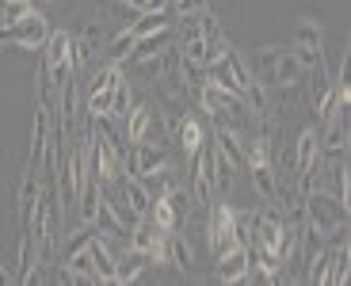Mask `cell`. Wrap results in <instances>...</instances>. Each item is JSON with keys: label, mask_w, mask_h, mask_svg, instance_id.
I'll use <instances>...</instances> for the list:
<instances>
[{"label": "cell", "mask_w": 351, "mask_h": 286, "mask_svg": "<svg viewBox=\"0 0 351 286\" xmlns=\"http://www.w3.org/2000/svg\"><path fill=\"white\" fill-rule=\"evenodd\" d=\"M168 27H172V19L165 12H141L130 31H134V38H141V35H153V31H168Z\"/></svg>", "instance_id": "obj_23"}, {"label": "cell", "mask_w": 351, "mask_h": 286, "mask_svg": "<svg viewBox=\"0 0 351 286\" xmlns=\"http://www.w3.org/2000/svg\"><path fill=\"white\" fill-rule=\"evenodd\" d=\"M214 278H218V283H248V278H252V263H248L245 244H233L229 252H221Z\"/></svg>", "instance_id": "obj_9"}, {"label": "cell", "mask_w": 351, "mask_h": 286, "mask_svg": "<svg viewBox=\"0 0 351 286\" xmlns=\"http://www.w3.org/2000/svg\"><path fill=\"white\" fill-rule=\"evenodd\" d=\"M302 202H306V229H313L317 237L332 241V237H340L348 229V202H340L336 195L317 187Z\"/></svg>", "instance_id": "obj_1"}, {"label": "cell", "mask_w": 351, "mask_h": 286, "mask_svg": "<svg viewBox=\"0 0 351 286\" xmlns=\"http://www.w3.org/2000/svg\"><path fill=\"white\" fill-rule=\"evenodd\" d=\"M252 176V187L263 202H279V172L271 168V160H263V165H252L248 168Z\"/></svg>", "instance_id": "obj_15"}, {"label": "cell", "mask_w": 351, "mask_h": 286, "mask_svg": "<svg viewBox=\"0 0 351 286\" xmlns=\"http://www.w3.org/2000/svg\"><path fill=\"white\" fill-rule=\"evenodd\" d=\"M38 176H35V165L23 168V180H19V233L31 229V214H35V202H38Z\"/></svg>", "instance_id": "obj_11"}, {"label": "cell", "mask_w": 351, "mask_h": 286, "mask_svg": "<svg viewBox=\"0 0 351 286\" xmlns=\"http://www.w3.org/2000/svg\"><path fill=\"white\" fill-rule=\"evenodd\" d=\"M317 134L321 130H313V126H306V130L298 134V145H294V176H306L309 168L317 165V156H321V141H317Z\"/></svg>", "instance_id": "obj_12"}, {"label": "cell", "mask_w": 351, "mask_h": 286, "mask_svg": "<svg viewBox=\"0 0 351 286\" xmlns=\"http://www.w3.org/2000/svg\"><path fill=\"white\" fill-rule=\"evenodd\" d=\"M206 80H214L218 88H226V92H233V95H245V88H248V80H252V77H248L241 53L226 46V50L206 65Z\"/></svg>", "instance_id": "obj_3"}, {"label": "cell", "mask_w": 351, "mask_h": 286, "mask_svg": "<svg viewBox=\"0 0 351 286\" xmlns=\"http://www.w3.org/2000/svg\"><path fill=\"white\" fill-rule=\"evenodd\" d=\"M43 61H46V69H50L53 84H62L73 73V35L69 31H50V38L43 46Z\"/></svg>", "instance_id": "obj_6"}, {"label": "cell", "mask_w": 351, "mask_h": 286, "mask_svg": "<svg viewBox=\"0 0 351 286\" xmlns=\"http://www.w3.org/2000/svg\"><path fill=\"white\" fill-rule=\"evenodd\" d=\"M134 43H138V38H134V31H130V27H123V31H119V35L111 38V46H107V53H111V61H123V58H130V53H134Z\"/></svg>", "instance_id": "obj_27"}, {"label": "cell", "mask_w": 351, "mask_h": 286, "mask_svg": "<svg viewBox=\"0 0 351 286\" xmlns=\"http://www.w3.org/2000/svg\"><path fill=\"white\" fill-rule=\"evenodd\" d=\"M214 141H218V153L226 156L233 168H245V145H248V134L237 130H226V126H214Z\"/></svg>", "instance_id": "obj_13"}, {"label": "cell", "mask_w": 351, "mask_h": 286, "mask_svg": "<svg viewBox=\"0 0 351 286\" xmlns=\"http://www.w3.org/2000/svg\"><path fill=\"white\" fill-rule=\"evenodd\" d=\"M123 69H119V61H107L104 69L92 73V84H88V111L92 119H107L111 111V95H114V84H119Z\"/></svg>", "instance_id": "obj_4"}, {"label": "cell", "mask_w": 351, "mask_h": 286, "mask_svg": "<svg viewBox=\"0 0 351 286\" xmlns=\"http://www.w3.org/2000/svg\"><path fill=\"white\" fill-rule=\"evenodd\" d=\"M92 233H96L92 226H80L77 233H73L69 241H65V248H62V252H65V260H69V256H77L80 248H88V241H92Z\"/></svg>", "instance_id": "obj_29"}, {"label": "cell", "mask_w": 351, "mask_h": 286, "mask_svg": "<svg viewBox=\"0 0 351 286\" xmlns=\"http://www.w3.org/2000/svg\"><path fill=\"white\" fill-rule=\"evenodd\" d=\"M31 8H35V0H0V23L4 27L19 23Z\"/></svg>", "instance_id": "obj_26"}, {"label": "cell", "mask_w": 351, "mask_h": 286, "mask_svg": "<svg viewBox=\"0 0 351 286\" xmlns=\"http://www.w3.org/2000/svg\"><path fill=\"white\" fill-rule=\"evenodd\" d=\"M165 165V141H130V149L123 153V172L138 176V180H145L149 172H157V168Z\"/></svg>", "instance_id": "obj_5"}, {"label": "cell", "mask_w": 351, "mask_h": 286, "mask_svg": "<svg viewBox=\"0 0 351 286\" xmlns=\"http://www.w3.org/2000/svg\"><path fill=\"white\" fill-rule=\"evenodd\" d=\"M123 126H126V141H145L149 138V126H153V111L149 107H130Z\"/></svg>", "instance_id": "obj_22"}, {"label": "cell", "mask_w": 351, "mask_h": 286, "mask_svg": "<svg viewBox=\"0 0 351 286\" xmlns=\"http://www.w3.org/2000/svg\"><path fill=\"white\" fill-rule=\"evenodd\" d=\"M123 202L134 210L138 217H145L149 214V202H153V195H149V187H145V180H138V176H123Z\"/></svg>", "instance_id": "obj_16"}, {"label": "cell", "mask_w": 351, "mask_h": 286, "mask_svg": "<svg viewBox=\"0 0 351 286\" xmlns=\"http://www.w3.org/2000/svg\"><path fill=\"white\" fill-rule=\"evenodd\" d=\"M168 8H172L176 19H184V16H195V12L206 8V0H168Z\"/></svg>", "instance_id": "obj_31"}, {"label": "cell", "mask_w": 351, "mask_h": 286, "mask_svg": "<svg viewBox=\"0 0 351 286\" xmlns=\"http://www.w3.org/2000/svg\"><path fill=\"white\" fill-rule=\"evenodd\" d=\"M8 31H12V46H16V50L38 53V50L46 46V38H50V19L38 16V12L31 8L23 19H19V23H12Z\"/></svg>", "instance_id": "obj_7"}, {"label": "cell", "mask_w": 351, "mask_h": 286, "mask_svg": "<svg viewBox=\"0 0 351 286\" xmlns=\"http://www.w3.org/2000/svg\"><path fill=\"white\" fill-rule=\"evenodd\" d=\"M168 35H172V27L168 31H153V35H141L138 43H134V53L130 58L138 61V58H149V53H160L168 46Z\"/></svg>", "instance_id": "obj_24"}, {"label": "cell", "mask_w": 351, "mask_h": 286, "mask_svg": "<svg viewBox=\"0 0 351 286\" xmlns=\"http://www.w3.org/2000/svg\"><path fill=\"white\" fill-rule=\"evenodd\" d=\"M176 138H180V149H184L187 160H195L199 156V149L206 145V130H202V122L199 119H180V130H176Z\"/></svg>", "instance_id": "obj_17"}, {"label": "cell", "mask_w": 351, "mask_h": 286, "mask_svg": "<svg viewBox=\"0 0 351 286\" xmlns=\"http://www.w3.org/2000/svg\"><path fill=\"white\" fill-rule=\"evenodd\" d=\"M141 12H168V0H130Z\"/></svg>", "instance_id": "obj_32"}, {"label": "cell", "mask_w": 351, "mask_h": 286, "mask_svg": "<svg viewBox=\"0 0 351 286\" xmlns=\"http://www.w3.org/2000/svg\"><path fill=\"white\" fill-rule=\"evenodd\" d=\"M149 226H157L160 233H168V229H176L180 226V217H176V210H172V202L165 199V195H153V202H149Z\"/></svg>", "instance_id": "obj_21"}, {"label": "cell", "mask_w": 351, "mask_h": 286, "mask_svg": "<svg viewBox=\"0 0 351 286\" xmlns=\"http://www.w3.org/2000/svg\"><path fill=\"white\" fill-rule=\"evenodd\" d=\"M4 46H12V31L4 23H0V50H4Z\"/></svg>", "instance_id": "obj_33"}, {"label": "cell", "mask_w": 351, "mask_h": 286, "mask_svg": "<svg viewBox=\"0 0 351 286\" xmlns=\"http://www.w3.org/2000/svg\"><path fill=\"white\" fill-rule=\"evenodd\" d=\"M145 187H149V195H168V191L176 187L172 168H165V165H160L157 172H149V176H145Z\"/></svg>", "instance_id": "obj_28"}, {"label": "cell", "mask_w": 351, "mask_h": 286, "mask_svg": "<svg viewBox=\"0 0 351 286\" xmlns=\"http://www.w3.org/2000/svg\"><path fill=\"white\" fill-rule=\"evenodd\" d=\"M12 278H16V275H12V271H8V267H4V263H0V286H8V283H12Z\"/></svg>", "instance_id": "obj_34"}, {"label": "cell", "mask_w": 351, "mask_h": 286, "mask_svg": "<svg viewBox=\"0 0 351 286\" xmlns=\"http://www.w3.org/2000/svg\"><path fill=\"white\" fill-rule=\"evenodd\" d=\"M206 241H210V252L214 260H218L221 252H229L237 241V226H233V206H226V202H218V206L210 210V226H206Z\"/></svg>", "instance_id": "obj_8"}, {"label": "cell", "mask_w": 351, "mask_h": 286, "mask_svg": "<svg viewBox=\"0 0 351 286\" xmlns=\"http://www.w3.org/2000/svg\"><path fill=\"white\" fill-rule=\"evenodd\" d=\"M351 275V248L348 241L340 244V248H332V256H328V275H325V286H343Z\"/></svg>", "instance_id": "obj_18"}, {"label": "cell", "mask_w": 351, "mask_h": 286, "mask_svg": "<svg viewBox=\"0 0 351 286\" xmlns=\"http://www.w3.org/2000/svg\"><path fill=\"white\" fill-rule=\"evenodd\" d=\"M294 58L306 73H325V27L317 16H302L294 27Z\"/></svg>", "instance_id": "obj_2"}, {"label": "cell", "mask_w": 351, "mask_h": 286, "mask_svg": "<svg viewBox=\"0 0 351 286\" xmlns=\"http://www.w3.org/2000/svg\"><path fill=\"white\" fill-rule=\"evenodd\" d=\"M168 263H172L176 271H184V275L195 267V252H191V244H187V237L172 233V229H168Z\"/></svg>", "instance_id": "obj_19"}, {"label": "cell", "mask_w": 351, "mask_h": 286, "mask_svg": "<svg viewBox=\"0 0 351 286\" xmlns=\"http://www.w3.org/2000/svg\"><path fill=\"white\" fill-rule=\"evenodd\" d=\"M145 263H149V256L138 248H119V256H114V283H134V278L145 271Z\"/></svg>", "instance_id": "obj_14"}, {"label": "cell", "mask_w": 351, "mask_h": 286, "mask_svg": "<svg viewBox=\"0 0 351 286\" xmlns=\"http://www.w3.org/2000/svg\"><path fill=\"white\" fill-rule=\"evenodd\" d=\"M126 115H130V84H126V80L119 77V84H114V95H111V111H107V119H111V122H126Z\"/></svg>", "instance_id": "obj_25"}, {"label": "cell", "mask_w": 351, "mask_h": 286, "mask_svg": "<svg viewBox=\"0 0 351 286\" xmlns=\"http://www.w3.org/2000/svg\"><path fill=\"white\" fill-rule=\"evenodd\" d=\"M99 183L96 180H88L84 187H80V195H77V217H80V226H92V217H96V210H99Z\"/></svg>", "instance_id": "obj_20"}, {"label": "cell", "mask_w": 351, "mask_h": 286, "mask_svg": "<svg viewBox=\"0 0 351 286\" xmlns=\"http://www.w3.org/2000/svg\"><path fill=\"white\" fill-rule=\"evenodd\" d=\"M191 180H195V202H210L214 191V145H202L199 156L191 160Z\"/></svg>", "instance_id": "obj_10"}, {"label": "cell", "mask_w": 351, "mask_h": 286, "mask_svg": "<svg viewBox=\"0 0 351 286\" xmlns=\"http://www.w3.org/2000/svg\"><path fill=\"white\" fill-rule=\"evenodd\" d=\"M111 12L119 16V23H123V27H134V19L141 16V8H138V4H130V0H114Z\"/></svg>", "instance_id": "obj_30"}]
</instances>
